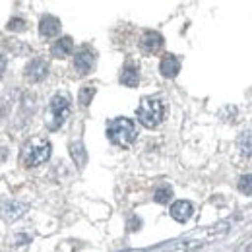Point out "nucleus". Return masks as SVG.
I'll list each match as a JSON object with an SVG mask.
<instances>
[{"label":"nucleus","mask_w":252,"mask_h":252,"mask_svg":"<svg viewBox=\"0 0 252 252\" xmlns=\"http://www.w3.org/2000/svg\"><path fill=\"white\" fill-rule=\"evenodd\" d=\"M136 125L134 121L126 119V117H119V119H113L109 121L107 125V138L115 144V146H121V148H128L132 146V142L136 140Z\"/></svg>","instance_id":"nucleus-1"},{"label":"nucleus","mask_w":252,"mask_h":252,"mask_svg":"<svg viewBox=\"0 0 252 252\" xmlns=\"http://www.w3.org/2000/svg\"><path fill=\"white\" fill-rule=\"evenodd\" d=\"M136 117L140 121V125H144L146 128H156L165 117V107L161 103V99L156 97H144L140 107L136 109Z\"/></svg>","instance_id":"nucleus-2"},{"label":"nucleus","mask_w":252,"mask_h":252,"mask_svg":"<svg viewBox=\"0 0 252 252\" xmlns=\"http://www.w3.org/2000/svg\"><path fill=\"white\" fill-rule=\"evenodd\" d=\"M51 158V144L47 138H32L22 150V163L28 167L43 165Z\"/></svg>","instance_id":"nucleus-3"},{"label":"nucleus","mask_w":252,"mask_h":252,"mask_svg":"<svg viewBox=\"0 0 252 252\" xmlns=\"http://www.w3.org/2000/svg\"><path fill=\"white\" fill-rule=\"evenodd\" d=\"M68 113H70V99L64 94L55 95L51 99L49 113H47V126H49V130H59L64 125V121L68 119Z\"/></svg>","instance_id":"nucleus-4"},{"label":"nucleus","mask_w":252,"mask_h":252,"mask_svg":"<svg viewBox=\"0 0 252 252\" xmlns=\"http://www.w3.org/2000/svg\"><path fill=\"white\" fill-rule=\"evenodd\" d=\"M94 64H95V53L90 47H82V49L76 53V57H74V68H76L78 74L84 76V74L92 72Z\"/></svg>","instance_id":"nucleus-5"},{"label":"nucleus","mask_w":252,"mask_h":252,"mask_svg":"<svg viewBox=\"0 0 252 252\" xmlns=\"http://www.w3.org/2000/svg\"><path fill=\"white\" fill-rule=\"evenodd\" d=\"M163 47V37L158 32H146L140 37V49L144 55H156Z\"/></svg>","instance_id":"nucleus-6"},{"label":"nucleus","mask_w":252,"mask_h":252,"mask_svg":"<svg viewBox=\"0 0 252 252\" xmlns=\"http://www.w3.org/2000/svg\"><path fill=\"white\" fill-rule=\"evenodd\" d=\"M47 74H49V63L43 61V59H35V61H32V63L26 66V78L30 82H33V84L45 80Z\"/></svg>","instance_id":"nucleus-7"},{"label":"nucleus","mask_w":252,"mask_h":252,"mask_svg":"<svg viewBox=\"0 0 252 252\" xmlns=\"http://www.w3.org/2000/svg\"><path fill=\"white\" fill-rule=\"evenodd\" d=\"M194 214V206L190 204L189 200H179L171 206V218L179 223H187Z\"/></svg>","instance_id":"nucleus-8"},{"label":"nucleus","mask_w":252,"mask_h":252,"mask_svg":"<svg viewBox=\"0 0 252 252\" xmlns=\"http://www.w3.org/2000/svg\"><path fill=\"white\" fill-rule=\"evenodd\" d=\"M159 72L165 78H177L179 72H181V61L175 55H165L159 63Z\"/></svg>","instance_id":"nucleus-9"},{"label":"nucleus","mask_w":252,"mask_h":252,"mask_svg":"<svg viewBox=\"0 0 252 252\" xmlns=\"http://www.w3.org/2000/svg\"><path fill=\"white\" fill-rule=\"evenodd\" d=\"M121 84L126 86V88H136L140 84V70H138L136 64L128 63L121 70Z\"/></svg>","instance_id":"nucleus-10"},{"label":"nucleus","mask_w":252,"mask_h":252,"mask_svg":"<svg viewBox=\"0 0 252 252\" xmlns=\"http://www.w3.org/2000/svg\"><path fill=\"white\" fill-rule=\"evenodd\" d=\"M61 32V20L55 18V16H45L41 22H39V33L43 37H55Z\"/></svg>","instance_id":"nucleus-11"},{"label":"nucleus","mask_w":252,"mask_h":252,"mask_svg":"<svg viewBox=\"0 0 252 252\" xmlns=\"http://www.w3.org/2000/svg\"><path fill=\"white\" fill-rule=\"evenodd\" d=\"M72 49H74V41H72V37H61L55 45H53V57H57V59H66V57H70V53H72Z\"/></svg>","instance_id":"nucleus-12"},{"label":"nucleus","mask_w":252,"mask_h":252,"mask_svg":"<svg viewBox=\"0 0 252 252\" xmlns=\"http://www.w3.org/2000/svg\"><path fill=\"white\" fill-rule=\"evenodd\" d=\"M70 154H72V158H74L78 167H84V165H86L88 156H86V150H84V146H82L80 142H76V144L70 146Z\"/></svg>","instance_id":"nucleus-13"},{"label":"nucleus","mask_w":252,"mask_h":252,"mask_svg":"<svg viewBox=\"0 0 252 252\" xmlns=\"http://www.w3.org/2000/svg\"><path fill=\"white\" fill-rule=\"evenodd\" d=\"M171 198H173L171 187H159V189L156 190V194H154V200H156L158 204H169Z\"/></svg>","instance_id":"nucleus-14"},{"label":"nucleus","mask_w":252,"mask_h":252,"mask_svg":"<svg viewBox=\"0 0 252 252\" xmlns=\"http://www.w3.org/2000/svg\"><path fill=\"white\" fill-rule=\"evenodd\" d=\"M94 95H95V88H94V86H84V88L80 90V95H78V99H80V103H82L84 107H88V105L92 103Z\"/></svg>","instance_id":"nucleus-15"},{"label":"nucleus","mask_w":252,"mask_h":252,"mask_svg":"<svg viewBox=\"0 0 252 252\" xmlns=\"http://www.w3.org/2000/svg\"><path fill=\"white\" fill-rule=\"evenodd\" d=\"M239 150L243 156H252V136L251 134H243L239 138Z\"/></svg>","instance_id":"nucleus-16"},{"label":"nucleus","mask_w":252,"mask_h":252,"mask_svg":"<svg viewBox=\"0 0 252 252\" xmlns=\"http://www.w3.org/2000/svg\"><path fill=\"white\" fill-rule=\"evenodd\" d=\"M239 190L247 196H252V175H245L239 181Z\"/></svg>","instance_id":"nucleus-17"},{"label":"nucleus","mask_w":252,"mask_h":252,"mask_svg":"<svg viewBox=\"0 0 252 252\" xmlns=\"http://www.w3.org/2000/svg\"><path fill=\"white\" fill-rule=\"evenodd\" d=\"M8 30L10 32H24L26 30V22L20 20V18H14V20L8 22Z\"/></svg>","instance_id":"nucleus-18"},{"label":"nucleus","mask_w":252,"mask_h":252,"mask_svg":"<svg viewBox=\"0 0 252 252\" xmlns=\"http://www.w3.org/2000/svg\"><path fill=\"white\" fill-rule=\"evenodd\" d=\"M4 72H6V59L0 57V78L4 76Z\"/></svg>","instance_id":"nucleus-19"}]
</instances>
